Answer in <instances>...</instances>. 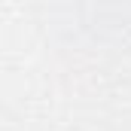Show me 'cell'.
Segmentation results:
<instances>
[]
</instances>
